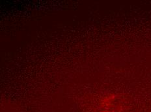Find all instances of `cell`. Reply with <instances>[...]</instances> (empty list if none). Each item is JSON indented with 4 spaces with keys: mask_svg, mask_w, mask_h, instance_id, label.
I'll use <instances>...</instances> for the list:
<instances>
[{
    "mask_svg": "<svg viewBox=\"0 0 151 112\" xmlns=\"http://www.w3.org/2000/svg\"><path fill=\"white\" fill-rule=\"evenodd\" d=\"M98 112H132L123 101L117 96L110 95L100 102Z\"/></svg>",
    "mask_w": 151,
    "mask_h": 112,
    "instance_id": "1",
    "label": "cell"
}]
</instances>
